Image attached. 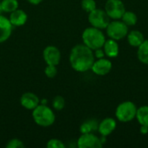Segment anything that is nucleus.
I'll return each instance as SVG.
<instances>
[{
    "label": "nucleus",
    "mask_w": 148,
    "mask_h": 148,
    "mask_svg": "<svg viewBox=\"0 0 148 148\" xmlns=\"http://www.w3.org/2000/svg\"><path fill=\"white\" fill-rule=\"evenodd\" d=\"M95 60L94 51L85 44H76L69 53V63L76 72L83 73L91 69Z\"/></svg>",
    "instance_id": "1"
},
{
    "label": "nucleus",
    "mask_w": 148,
    "mask_h": 148,
    "mask_svg": "<svg viewBox=\"0 0 148 148\" xmlns=\"http://www.w3.org/2000/svg\"><path fill=\"white\" fill-rule=\"evenodd\" d=\"M82 39L83 44L91 49L92 50L102 48L105 42L106 37L101 29L95 28L93 26L86 28L82 35Z\"/></svg>",
    "instance_id": "2"
},
{
    "label": "nucleus",
    "mask_w": 148,
    "mask_h": 148,
    "mask_svg": "<svg viewBox=\"0 0 148 148\" xmlns=\"http://www.w3.org/2000/svg\"><path fill=\"white\" fill-rule=\"evenodd\" d=\"M32 118L36 125L42 127H50L56 121L54 111L44 104H39L32 110Z\"/></svg>",
    "instance_id": "3"
},
{
    "label": "nucleus",
    "mask_w": 148,
    "mask_h": 148,
    "mask_svg": "<svg viewBox=\"0 0 148 148\" xmlns=\"http://www.w3.org/2000/svg\"><path fill=\"white\" fill-rule=\"evenodd\" d=\"M136 105L130 101H126L118 105L115 110V116L121 122H130L136 117Z\"/></svg>",
    "instance_id": "4"
},
{
    "label": "nucleus",
    "mask_w": 148,
    "mask_h": 148,
    "mask_svg": "<svg viewBox=\"0 0 148 148\" xmlns=\"http://www.w3.org/2000/svg\"><path fill=\"white\" fill-rule=\"evenodd\" d=\"M107 35L109 38L119 41L127 37L128 34V26L122 21L114 20L108 23L105 29Z\"/></svg>",
    "instance_id": "5"
},
{
    "label": "nucleus",
    "mask_w": 148,
    "mask_h": 148,
    "mask_svg": "<svg viewBox=\"0 0 148 148\" xmlns=\"http://www.w3.org/2000/svg\"><path fill=\"white\" fill-rule=\"evenodd\" d=\"M88 19L91 26L100 29H106L108 23H110V18L106 13L105 10L98 8L95 9L94 10L88 13Z\"/></svg>",
    "instance_id": "6"
},
{
    "label": "nucleus",
    "mask_w": 148,
    "mask_h": 148,
    "mask_svg": "<svg viewBox=\"0 0 148 148\" xmlns=\"http://www.w3.org/2000/svg\"><path fill=\"white\" fill-rule=\"evenodd\" d=\"M105 11L109 18L119 20L126 11L125 5L121 0H108L105 3Z\"/></svg>",
    "instance_id": "7"
},
{
    "label": "nucleus",
    "mask_w": 148,
    "mask_h": 148,
    "mask_svg": "<svg viewBox=\"0 0 148 148\" xmlns=\"http://www.w3.org/2000/svg\"><path fill=\"white\" fill-rule=\"evenodd\" d=\"M102 145L101 139L93 133L82 134L77 140V147L79 148H101Z\"/></svg>",
    "instance_id": "8"
},
{
    "label": "nucleus",
    "mask_w": 148,
    "mask_h": 148,
    "mask_svg": "<svg viewBox=\"0 0 148 148\" xmlns=\"http://www.w3.org/2000/svg\"><path fill=\"white\" fill-rule=\"evenodd\" d=\"M42 57L47 65L57 66L61 62L62 54L57 47L54 45H49L43 49Z\"/></svg>",
    "instance_id": "9"
},
{
    "label": "nucleus",
    "mask_w": 148,
    "mask_h": 148,
    "mask_svg": "<svg viewBox=\"0 0 148 148\" xmlns=\"http://www.w3.org/2000/svg\"><path fill=\"white\" fill-rule=\"evenodd\" d=\"M112 62L109 59L107 58H100L97 60H95L91 70L94 72V74L97 75H108L111 69H112Z\"/></svg>",
    "instance_id": "10"
},
{
    "label": "nucleus",
    "mask_w": 148,
    "mask_h": 148,
    "mask_svg": "<svg viewBox=\"0 0 148 148\" xmlns=\"http://www.w3.org/2000/svg\"><path fill=\"white\" fill-rule=\"evenodd\" d=\"M22 107L27 110H33L40 104V99L32 92H25L20 97Z\"/></svg>",
    "instance_id": "11"
},
{
    "label": "nucleus",
    "mask_w": 148,
    "mask_h": 148,
    "mask_svg": "<svg viewBox=\"0 0 148 148\" xmlns=\"http://www.w3.org/2000/svg\"><path fill=\"white\" fill-rule=\"evenodd\" d=\"M117 123L116 121L114 118L111 117H108L103 119L98 126V132L100 133L101 136H104L107 137L108 135H110L116 128Z\"/></svg>",
    "instance_id": "12"
},
{
    "label": "nucleus",
    "mask_w": 148,
    "mask_h": 148,
    "mask_svg": "<svg viewBox=\"0 0 148 148\" xmlns=\"http://www.w3.org/2000/svg\"><path fill=\"white\" fill-rule=\"evenodd\" d=\"M13 25L9 18L0 15V43L7 41L12 34Z\"/></svg>",
    "instance_id": "13"
},
{
    "label": "nucleus",
    "mask_w": 148,
    "mask_h": 148,
    "mask_svg": "<svg viewBox=\"0 0 148 148\" xmlns=\"http://www.w3.org/2000/svg\"><path fill=\"white\" fill-rule=\"evenodd\" d=\"M11 24L13 27H21L23 26L28 21V15L27 13L21 9H16L13 12L10 13L9 17Z\"/></svg>",
    "instance_id": "14"
},
{
    "label": "nucleus",
    "mask_w": 148,
    "mask_h": 148,
    "mask_svg": "<svg viewBox=\"0 0 148 148\" xmlns=\"http://www.w3.org/2000/svg\"><path fill=\"white\" fill-rule=\"evenodd\" d=\"M102 48H103L106 56H108L109 58H114L119 55L120 48H119V44L116 40H114L111 38L106 40Z\"/></svg>",
    "instance_id": "15"
},
{
    "label": "nucleus",
    "mask_w": 148,
    "mask_h": 148,
    "mask_svg": "<svg viewBox=\"0 0 148 148\" xmlns=\"http://www.w3.org/2000/svg\"><path fill=\"white\" fill-rule=\"evenodd\" d=\"M127 38L128 43L132 47H135V48H138L145 41L144 35L140 30H132L128 32Z\"/></svg>",
    "instance_id": "16"
},
{
    "label": "nucleus",
    "mask_w": 148,
    "mask_h": 148,
    "mask_svg": "<svg viewBox=\"0 0 148 148\" xmlns=\"http://www.w3.org/2000/svg\"><path fill=\"white\" fill-rule=\"evenodd\" d=\"M98 126H99V123L97 122L96 120H94V119L87 120L86 121H84L81 125V127H80V132H81V134L93 133V132L98 130Z\"/></svg>",
    "instance_id": "17"
},
{
    "label": "nucleus",
    "mask_w": 148,
    "mask_h": 148,
    "mask_svg": "<svg viewBox=\"0 0 148 148\" xmlns=\"http://www.w3.org/2000/svg\"><path fill=\"white\" fill-rule=\"evenodd\" d=\"M137 56L140 62L148 65V40H145L138 47Z\"/></svg>",
    "instance_id": "18"
},
{
    "label": "nucleus",
    "mask_w": 148,
    "mask_h": 148,
    "mask_svg": "<svg viewBox=\"0 0 148 148\" xmlns=\"http://www.w3.org/2000/svg\"><path fill=\"white\" fill-rule=\"evenodd\" d=\"M140 126L148 127V106H142L137 108L136 117Z\"/></svg>",
    "instance_id": "19"
},
{
    "label": "nucleus",
    "mask_w": 148,
    "mask_h": 148,
    "mask_svg": "<svg viewBox=\"0 0 148 148\" xmlns=\"http://www.w3.org/2000/svg\"><path fill=\"white\" fill-rule=\"evenodd\" d=\"M1 5L3 11L5 13H11L19 7L17 0H2Z\"/></svg>",
    "instance_id": "20"
},
{
    "label": "nucleus",
    "mask_w": 148,
    "mask_h": 148,
    "mask_svg": "<svg viewBox=\"0 0 148 148\" xmlns=\"http://www.w3.org/2000/svg\"><path fill=\"white\" fill-rule=\"evenodd\" d=\"M121 19L128 27L135 25L137 23V21H138L137 15L134 12H133V11H127V10L124 12V14L122 15Z\"/></svg>",
    "instance_id": "21"
},
{
    "label": "nucleus",
    "mask_w": 148,
    "mask_h": 148,
    "mask_svg": "<svg viewBox=\"0 0 148 148\" xmlns=\"http://www.w3.org/2000/svg\"><path fill=\"white\" fill-rule=\"evenodd\" d=\"M52 107L54 109L57 111H61L65 107V100L62 95H56L53 98L52 101Z\"/></svg>",
    "instance_id": "22"
},
{
    "label": "nucleus",
    "mask_w": 148,
    "mask_h": 148,
    "mask_svg": "<svg viewBox=\"0 0 148 148\" xmlns=\"http://www.w3.org/2000/svg\"><path fill=\"white\" fill-rule=\"evenodd\" d=\"M82 8L84 11L89 13L95 9H96V2L95 0H82L81 3Z\"/></svg>",
    "instance_id": "23"
},
{
    "label": "nucleus",
    "mask_w": 148,
    "mask_h": 148,
    "mask_svg": "<svg viewBox=\"0 0 148 148\" xmlns=\"http://www.w3.org/2000/svg\"><path fill=\"white\" fill-rule=\"evenodd\" d=\"M46 147L48 148H65V145L61 140L53 138L48 140Z\"/></svg>",
    "instance_id": "24"
},
{
    "label": "nucleus",
    "mask_w": 148,
    "mask_h": 148,
    "mask_svg": "<svg viewBox=\"0 0 148 148\" xmlns=\"http://www.w3.org/2000/svg\"><path fill=\"white\" fill-rule=\"evenodd\" d=\"M6 147L7 148H24L25 145L23 144V142L17 138H14L11 139L8 141V143L6 144Z\"/></svg>",
    "instance_id": "25"
},
{
    "label": "nucleus",
    "mask_w": 148,
    "mask_h": 148,
    "mask_svg": "<svg viewBox=\"0 0 148 148\" xmlns=\"http://www.w3.org/2000/svg\"><path fill=\"white\" fill-rule=\"evenodd\" d=\"M44 74L48 78H54L57 75V69L56 66L54 65H47L44 69Z\"/></svg>",
    "instance_id": "26"
},
{
    "label": "nucleus",
    "mask_w": 148,
    "mask_h": 148,
    "mask_svg": "<svg viewBox=\"0 0 148 148\" xmlns=\"http://www.w3.org/2000/svg\"><path fill=\"white\" fill-rule=\"evenodd\" d=\"M94 51V55H95V57L96 59H100V58H103L106 56L105 55V52L103 50L102 48H100V49H95L93 50Z\"/></svg>",
    "instance_id": "27"
},
{
    "label": "nucleus",
    "mask_w": 148,
    "mask_h": 148,
    "mask_svg": "<svg viewBox=\"0 0 148 148\" xmlns=\"http://www.w3.org/2000/svg\"><path fill=\"white\" fill-rule=\"evenodd\" d=\"M28 1V3H29L30 4H32V5H38V4H40L43 0H27Z\"/></svg>",
    "instance_id": "28"
},
{
    "label": "nucleus",
    "mask_w": 148,
    "mask_h": 148,
    "mask_svg": "<svg viewBox=\"0 0 148 148\" xmlns=\"http://www.w3.org/2000/svg\"><path fill=\"white\" fill-rule=\"evenodd\" d=\"M140 132L142 134H147L148 133V127H147V126H140Z\"/></svg>",
    "instance_id": "29"
},
{
    "label": "nucleus",
    "mask_w": 148,
    "mask_h": 148,
    "mask_svg": "<svg viewBox=\"0 0 148 148\" xmlns=\"http://www.w3.org/2000/svg\"><path fill=\"white\" fill-rule=\"evenodd\" d=\"M3 9H2V5H1V2H0V15H2V13H3Z\"/></svg>",
    "instance_id": "30"
}]
</instances>
